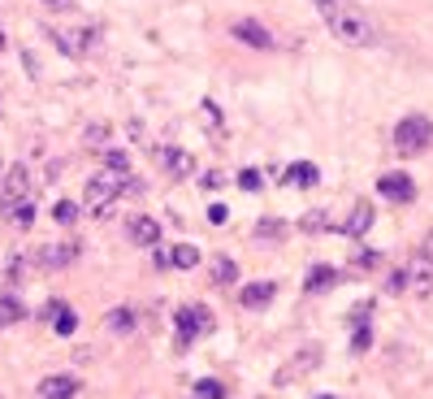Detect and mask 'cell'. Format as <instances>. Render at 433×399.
Returning <instances> with one entry per match:
<instances>
[{"instance_id":"37","label":"cell","mask_w":433,"mask_h":399,"mask_svg":"<svg viewBox=\"0 0 433 399\" xmlns=\"http://www.w3.org/2000/svg\"><path fill=\"white\" fill-rule=\"evenodd\" d=\"M0 53H5V35H0Z\"/></svg>"},{"instance_id":"15","label":"cell","mask_w":433,"mask_h":399,"mask_svg":"<svg viewBox=\"0 0 433 399\" xmlns=\"http://www.w3.org/2000/svg\"><path fill=\"white\" fill-rule=\"evenodd\" d=\"M78 395V378L70 373H52L39 382V399H74Z\"/></svg>"},{"instance_id":"19","label":"cell","mask_w":433,"mask_h":399,"mask_svg":"<svg viewBox=\"0 0 433 399\" xmlns=\"http://www.w3.org/2000/svg\"><path fill=\"white\" fill-rule=\"evenodd\" d=\"M316 178H320V169L312 161H295L286 169V187H316Z\"/></svg>"},{"instance_id":"12","label":"cell","mask_w":433,"mask_h":399,"mask_svg":"<svg viewBox=\"0 0 433 399\" xmlns=\"http://www.w3.org/2000/svg\"><path fill=\"white\" fill-rule=\"evenodd\" d=\"M48 35L57 39V48L66 57H87L91 44H95V30H48Z\"/></svg>"},{"instance_id":"24","label":"cell","mask_w":433,"mask_h":399,"mask_svg":"<svg viewBox=\"0 0 433 399\" xmlns=\"http://www.w3.org/2000/svg\"><path fill=\"white\" fill-rule=\"evenodd\" d=\"M195 399H226V387L217 378H200L195 382Z\"/></svg>"},{"instance_id":"25","label":"cell","mask_w":433,"mask_h":399,"mask_svg":"<svg viewBox=\"0 0 433 399\" xmlns=\"http://www.w3.org/2000/svg\"><path fill=\"white\" fill-rule=\"evenodd\" d=\"M104 169H113V174H126V169H131V156H126L122 148H104Z\"/></svg>"},{"instance_id":"3","label":"cell","mask_w":433,"mask_h":399,"mask_svg":"<svg viewBox=\"0 0 433 399\" xmlns=\"http://www.w3.org/2000/svg\"><path fill=\"white\" fill-rule=\"evenodd\" d=\"M429 143H433V122L425 113H407L403 122L394 126V148L403 156H421Z\"/></svg>"},{"instance_id":"8","label":"cell","mask_w":433,"mask_h":399,"mask_svg":"<svg viewBox=\"0 0 433 399\" xmlns=\"http://www.w3.org/2000/svg\"><path fill=\"white\" fill-rule=\"evenodd\" d=\"M230 35H234L238 44H247V48H273L269 26L256 22V18H234V22H230Z\"/></svg>"},{"instance_id":"20","label":"cell","mask_w":433,"mask_h":399,"mask_svg":"<svg viewBox=\"0 0 433 399\" xmlns=\"http://www.w3.org/2000/svg\"><path fill=\"white\" fill-rule=\"evenodd\" d=\"M338 278H343V274H338L334 265H316L312 274H308V291H329V286L338 282Z\"/></svg>"},{"instance_id":"16","label":"cell","mask_w":433,"mask_h":399,"mask_svg":"<svg viewBox=\"0 0 433 399\" xmlns=\"http://www.w3.org/2000/svg\"><path fill=\"white\" fill-rule=\"evenodd\" d=\"M273 295H278V286H273V282H247L243 291H238L243 308H264V304H273Z\"/></svg>"},{"instance_id":"28","label":"cell","mask_w":433,"mask_h":399,"mask_svg":"<svg viewBox=\"0 0 433 399\" xmlns=\"http://www.w3.org/2000/svg\"><path fill=\"white\" fill-rule=\"evenodd\" d=\"M299 226H303V230H329V217L320 213V209H312V213H303Z\"/></svg>"},{"instance_id":"22","label":"cell","mask_w":433,"mask_h":399,"mask_svg":"<svg viewBox=\"0 0 433 399\" xmlns=\"http://www.w3.org/2000/svg\"><path fill=\"white\" fill-rule=\"evenodd\" d=\"M104 322H108V330H113V334H131L135 330V313L131 308H113Z\"/></svg>"},{"instance_id":"23","label":"cell","mask_w":433,"mask_h":399,"mask_svg":"<svg viewBox=\"0 0 433 399\" xmlns=\"http://www.w3.org/2000/svg\"><path fill=\"white\" fill-rule=\"evenodd\" d=\"M234 278H238V265H234L230 257H221V261L213 265V282H217V286H230Z\"/></svg>"},{"instance_id":"33","label":"cell","mask_w":433,"mask_h":399,"mask_svg":"<svg viewBox=\"0 0 433 399\" xmlns=\"http://www.w3.org/2000/svg\"><path fill=\"white\" fill-rule=\"evenodd\" d=\"M256 234H260V239H282V221H260Z\"/></svg>"},{"instance_id":"13","label":"cell","mask_w":433,"mask_h":399,"mask_svg":"<svg viewBox=\"0 0 433 399\" xmlns=\"http://www.w3.org/2000/svg\"><path fill=\"white\" fill-rule=\"evenodd\" d=\"M70 261H78V243H52V248H39L35 252V265L39 269H66Z\"/></svg>"},{"instance_id":"26","label":"cell","mask_w":433,"mask_h":399,"mask_svg":"<svg viewBox=\"0 0 433 399\" xmlns=\"http://www.w3.org/2000/svg\"><path fill=\"white\" fill-rule=\"evenodd\" d=\"M9 221H13V226H18V230H30V221H35V204H18V209H13L9 213Z\"/></svg>"},{"instance_id":"6","label":"cell","mask_w":433,"mask_h":399,"mask_svg":"<svg viewBox=\"0 0 433 399\" xmlns=\"http://www.w3.org/2000/svg\"><path fill=\"white\" fill-rule=\"evenodd\" d=\"M156 165L169 174L173 183H182L195 174V156H191L186 148H178V143H165V148H156Z\"/></svg>"},{"instance_id":"1","label":"cell","mask_w":433,"mask_h":399,"mask_svg":"<svg viewBox=\"0 0 433 399\" xmlns=\"http://www.w3.org/2000/svg\"><path fill=\"white\" fill-rule=\"evenodd\" d=\"M320 22L329 26L334 39H343L351 48H373L377 44V26L368 22V13L356 5V0H316Z\"/></svg>"},{"instance_id":"4","label":"cell","mask_w":433,"mask_h":399,"mask_svg":"<svg viewBox=\"0 0 433 399\" xmlns=\"http://www.w3.org/2000/svg\"><path fill=\"white\" fill-rule=\"evenodd\" d=\"M173 322H178V347L186 352L191 339H200V334L213 330V313H208L204 304H186V308H178V317H173Z\"/></svg>"},{"instance_id":"2","label":"cell","mask_w":433,"mask_h":399,"mask_svg":"<svg viewBox=\"0 0 433 399\" xmlns=\"http://www.w3.org/2000/svg\"><path fill=\"white\" fill-rule=\"evenodd\" d=\"M126 191V174H113V169H100V174H91V183L83 191V204L95 213V217H104L108 209H113V200Z\"/></svg>"},{"instance_id":"5","label":"cell","mask_w":433,"mask_h":399,"mask_svg":"<svg viewBox=\"0 0 433 399\" xmlns=\"http://www.w3.org/2000/svg\"><path fill=\"white\" fill-rule=\"evenodd\" d=\"M26 200H30V174H26V165H13L5 174V183H0V209H5V217H9Z\"/></svg>"},{"instance_id":"34","label":"cell","mask_w":433,"mask_h":399,"mask_svg":"<svg viewBox=\"0 0 433 399\" xmlns=\"http://www.w3.org/2000/svg\"><path fill=\"white\" fill-rule=\"evenodd\" d=\"M230 213L226 209H221V204H213V209H208V221H213V226H221V221H226Z\"/></svg>"},{"instance_id":"29","label":"cell","mask_w":433,"mask_h":399,"mask_svg":"<svg viewBox=\"0 0 433 399\" xmlns=\"http://www.w3.org/2000/svg\"><path fill=\"white\" fill-rule=\"evenodd\" d=\"M377 265H381V252H373V248L356 252V269H377Z\"/></svg>"},{"instance_id":"36","label":"cell","mask_w":433,"mask_h":399,"mask_svg":"<svg viewBox=\"0 0 433 399\" xmlns=\"http://www.w3.org/2000/svg\"><path fill=\"white\" fill-rule=\"evenodd\" d=\"M421 257H429V261H433V234L425 239V248H421Z\"/></svg>"},{"instance_id":"11","label":"cell","mask_w":433,"mask_h":399,"mask_svg":"<svg viewBox=\"0 0 433 399\" xmlns=\"http://www.w3.org/2000/svg\"><path fill=\"white\" fill-rule=\"evenodd\" d=\"M377 191L386 200H394V204H412L416 200V183L407 178V174H381L377 178Z\"/></svg>"},{"instance_id":"35","label":"cell","mask_w":433,"mask_h":399,"mask_svg":"<svg viewBox=\"0 0 433 399\" xmlns=\"http://www.w3.org/2000/svg\"><path fill=\"white\" fill-rule=\"evenodd\" d=\"M44 5H48V9H57V13H70V9H74V0H44Z\"/></svg>"},{"instance_id":"21","label":"cell","mask_w":433,"mask_h":399,"mask_svg":"<svg viewBox=\"0 0 433 399\" xmlns=\"http://www.w3.org/2000/svg\"><path fill=\"white\" fill-rule=\"evenodd\" d=\"M169 265L173 269H195L200 265V248L195 243H178V248L169 252Z\"/></svg>"},{"instance_id":"9","label":"cell","mask_w":433,"mask_h":399,"mask_svg":"<svg viewBox=\"0 0 433 399\" xmlns=\"http://www.w3.org/2000/svg\"><path fill=\"white\" fill-rule=\"evenodd\" d=\"M126 239H131L135 248H156L160 243V221L156 217H143V213L126 217Z\"/></svg>"},{"instance_id":"7","label":"cell","mask_w":433,"mask_h":399,"mask_svg":"<svg viewBox=\"0 0 433 399\" xmlns=\"http://www.w3.org/2000/svg\"><path fill=\"white\" fill-rule=\"evenodd\" d=\"M316 364H320V347L316 343H308V347H303V352H295L291 360H286L282 364V369H278V387H291V382H299V378H308L312 369H316Z\"/></svg>"},{"instance_id":"17","label":"cell","mask_w":433,"mask_h":399,"mask_svg":"<svg viewBox=\"0 0 433 399\" xmlns=\"http://www.w3.org/2000/svg\"><path fill=\"white\" fill-rule=\"evenodd\" d=\"M373 217H377V213H373V204H368V200H360L356 209H351V217L343 221L338 230H343V234H364L368 226H373Z\"/></svg>"},{"instance_id":"18","label":"cell","mask_w":433,"mask_h":399,"mask_svg":"<svg viewBox=\"0 0 433 399\" xmlns=\"http://www.w3.org/2000/svg\"><path fill=\"white\" fill-rule=\"evenodd\" d=\"M26 317V308H22V299L13 295V291H0V330H9V326H18Z\"/></svg>"},{"instance_id":"27","label":"cell","mask_w":433,"mask_h":399,"mask_svg":"<svg viewBox=\"0 0 433 399\" xmlns=\"http://www.w3.org/2000/svg\"><path fill=\"white\" fill-rule=\"evenodd\" d=\"M52 217L61 221V226H74V221H78V204H74V200H57Z\"/></svg>"},{"instance_id":"14","label":"cell","mask_w":433,"mask_h":399,"mask_svg":"<svg viewBox=\"0 0 433 399\" xmlns=\"http://www.w3.org/2000/svg\"><path fill=\"white\" fill-rule=\"evenodd\" d=\"M44 317H48V326H52L57 334H74L78 330V317H74V308L66 304V299H48Z\"/></svg>"},{"instance_id":"30","label":"cell","mask_w":433,"mask_h":399,"mask_svg":"<svg viewBox=\"0 0 433 399\" xmlns=\"http://www.w3.org/2000/svg\"><path fill=\"white\" fill-rule=\"evenodd\" d=\"M368 343H373V330H368V326H356V334H351V352H364Z\"/></svg>"},{"instance_id":"31","label":"cell","mask_w":433,"mask_h":399,"mask_svg":"<svg viewBox=\"0 0 433 399\" xmlns=\"http://www.w3.org/2000/svg\"><path fill=\"white\" fill-rule=\"evenodd\" d=\"M238 187H243V191H260L264 183H260V169H243V174H238Z\"/></svg>"},{"instance_id":"32","label":"cell","mask_w":433,"mask_h":399,"mask_svg":"<svg viewBox=\"0 0 433 399\" xmlns=\"http://www.w3.org/2000/svg\"><path fill=\"white\" fill-rule=\"evenodd\" d=\"M368 313H373V299H360V304L351 308V326H368V322H364Z\"/></svg>"},{"instance_id":"10","label":"cell","mask_w":433,"mask_h":399,"mask_svg":"<svg viewBox=\"0 0 433 399\" xmlns=\"http://www.w3.org/2000/svg\"><path fill=\"white\" fill-rule=\"evenodd\" d=\"M403 278H407V291L412 295H429L433 291V261L429 257H412L403 265Z\"/></svg>"}]
</instances>
